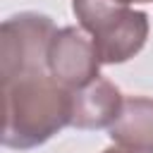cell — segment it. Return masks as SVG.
Wrapping results in <instances>:
<instances>
[{
  "label": "cell",
  "instance_id": "obj_1",
  "mask_svg": "<svg viewBox=\"0 0 153 153\" xmlns=\"http://www.w3.org/2000/svg\"><path fill=\"white\" fill-rule=\"evenodd\" d=\"M5 124L2 143L14 151H29L53 139L72 124V91L50 76V72L22 74L2 81Z\"/></svg>",
  "mask_w": 153,
  "mask_h": 153
},
{
  "label": "cell",
  "instance_id": "obj_2",
  "mask_svg": "<svg viewBox=\"0 0 153 153\" xmlns=\"http://www.w3.org/2000/svg\"><path fill=\"white\" fill-rule=\"evenodd\" d=\"M55 31L53 19L38 12H19L7 17L0 26L2 81L22 74L48 72V48Z\"/></svg>",
  "mask_w": 153,
  "mask_h": 153
},
{
  "label": "cell",
  "instance_id": "obj_3",
  "mask_svg": "<svg viewBox=\"0 0 153 153\" xmlns=\"http://www.w3.org/2000/svg\"><path fill=\"white\" fill-rule=\"evenodd\" d=\"M100 60L93 41L86 38L74 26H62L55 31L48 48V72L65 88L76 91L98 79Z\"/></svg>",
  "mask_w": 153,
  "mask_h": 153
},
{
  "label": "cell",
  "instance_id": "obj_4",
  "mask_svg": "<svg viewBox=\"0 0 153 153\" xmlns=\"http://www.w3.org/2000/svg\"><path fill=\"white\" fill-rule=\"evenodd\" d=\"M124 98L110 79H93L84 88L72 91V127L76 129H103L112 127L120 117Z\"/></svg>",
  "mask_w": 153,
  "mask_h": 153
},
{
  "label": "cell",
  "instance_id": "obj_5",
  "mask_svg": "<svg viewBox=\"0 0 153 153\" xmlns=\"http://www.w3.org/2000/svg\"><path fill=\"white\" fill-rule=\"evenodd\" d=\"M146 38H148V14L129 10L120 22H115L91 41L100 65H120L131 60L143 48Z\"/></svg>",
  "mask_w": 153,
  "mask_h": 153
},
{
  "label": "cell",
  "instance_id": "obj_6",
  "mask_svg": "<svg viewBox=\"0 0 153 153\" xmlns=\"http://www.w3.org/2000/svg\"><path fill=\"white\" fill-rule=\"evenodd\" d=\"M115 146L131 153H153V98H124L120 117L110 127Z\"/></svg>",
  "mask_w": 153,
  "mask_h": 153
},
{
  "label": "cell",
  "instance_id": "obj_7",
  "mask_svg": "<svg viewBox=\"0 0 153 153\" xmlns=\"http://www.w3.org/2000/svg\"><path fill=\"white\" fill-rule=\"evenodd\" d=\"M72 10L79 26L93 38L129 12V0H72Z\"/></svg>",
  "mask_w": 153,
  "mask_h": 153
},
{
  "label": "cell",
  "instance_id": "obj_8",
  "mask_svg": "<svg viewBox=\"0 0 153 153\" xmlns=\"http://www.w3.org/2000/svg\"><path fill=\"white\" fill-rule=\"evenodd\" d=\"M100 153H131V151H124V148L115 146V148H105V151H100Z\"/></svg>",
  "mask_w": 153,
  "mask_h": 153
},
{
  "label": "cell",
  "instance_id": "obj_9",
  "mask_svg": "<svg viewBox=\"0 0 153 153\" xmlns=\"http://www.w3.org/2000/svg\"><path fill=\"white\" fill-rule=\"evenodd\" d=\"M129 2H153V0H129Z\"/></svg>",
  "mask_w": 153,
  "mask_h": 153
}]
</instances>
